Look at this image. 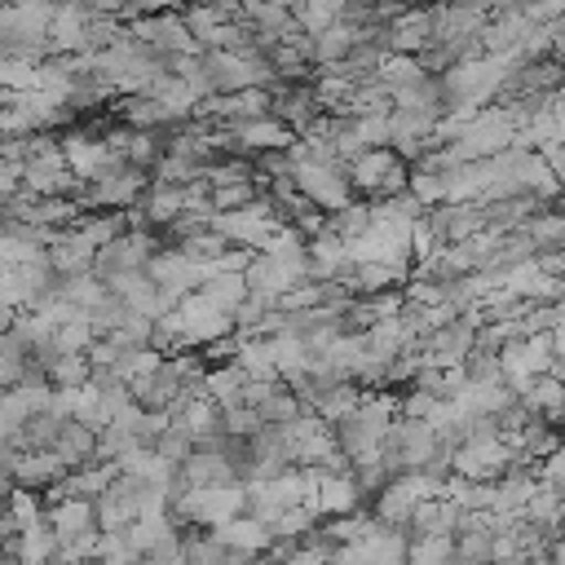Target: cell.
<instances>
[{"label": "cell", "instance_id": "8", "mask_svg": "<svg viewBox=\"0 0 565 565\" xmlns=\"http://www.w3.org/2000/svg\"><path fill=\"white\" fill-rule=\"evenodd\" d=\"M49 530L57 534L62 547L79 543L84 534L97 530V503H93V499H62V503H49Z\"/></svg>", "mask_w": 565, "mask_h": 565}, {"label": "cell", "instance_id": "2", "mask_svg": "<svg viewBox=\"0 0 565 565\" xmlns=\"http://www.w3.org/2000/svg\"><path fill=\"white\" fill-rule=\"evenodd\" d=\"M247 512V486H212V490H185L172 499V521L177 530H221L234 516Z\"/></svg>", "mask_w": 565, "mask_h": 565}, {"label": "cell", "instance_id": "12", "mask_svg": "<svg viewBox=\"0 0 565 565\" xmlns=\"http://www.w3.org/2000/svg\"><path fill=\"white\" fill-rule=\"evenodd\" d=\"M137 207L146 212L150 230H154V234H163V230H172V225L185 216V190H181V185L150 181V190H146V199H141Z\"/></svg>", "mask_w": 565, "mask_h": 565}, {"label": "cell", "instance_id": "3", "mask_svg": "<svg viewBox=\"0 0 565 565\" xmlns=\"http://www.w3.org/2000/svg\"><path fill=\"white\" fill-rule=\"evenodd\" d=\"M181 322H185V349H207L216 340L238 335V322L230 313H221L212 300H203L199 291L181 300Z\"/></svg>", "mask_w": 565, "mask_h": 565}, {"label": "cell", "instance_id": "18", "mask_svg": "<svg viewBox=\"0 0 565 565\" xmlns=\"http://www.w3.org/2000/svg\"><path fill=\"white\" fill-rule=\"evenodd\" d=\"M291 18H296V26L305 31V35H322V31H331L340 18H344V4H331V0H309V4H291Z\"/></svg>", "mask_w": 565, "mask_h": 565}, {"label": "cell", "instance_id": "5", "mask_svg": "<svg viewBox=\"0 0 565 565\" xmlns=\"http://www.w3.org/2000/svg\"><path fill=\"white\" fill-rule=\"evenodd\" d=\"M362 486H358V477L353 472H322V481H318V499L309 503L322 521H335V516H353V512H362Z\"/></svg>", "mask_w": 565, "mask_h": 565}, {"label": "cell", "instance_id": "15", "mask_svg": "<svg viewBox=\"0 0 565 565\" xmlns=\"http://www.w3.org/2000/svg\"><path fill=\"white\" fill-rule=\"evenodd\" d=\"M181 13H185L190 35L199 40V49H212L216 31H221L225 22H234V18L243 13V4H203V9H181Z\"/></svg>", "mask_w": 565, "mask_h": 565}, {"label": "cell", "instance_id": "25", "mask_svg": "<svg viewBox=\"0 0 565 565\" xmlns=\"http://www.w3.org/2000/svg\"><path fill=\"white\" fill-rule=\"evenodd\" d=\"M547 561H552V565H565V534H556V539L547 543Z\"/></svg>", "mask_w": 565, "mask_h": 565}, {"label": "cell", "instance_id": "24", "mask_svg": "<svg viewBox=\"0 0 565 565\" xmlns=\"http://www.w3.org/2000/svg\"><path fill=\"white\" fill-rule=\"evenodd\" d=\"M539 481H543L547 490L565 494V446H561L552 459H543V463H539Z\"/></svg>", "mask_w": 565, "mask_h": 565}, {"label": "cell", "instance_id": "10", "mask_svg": "<svg viewBox=\"0 0 565 565\" xmlns=\"http://www.w3.org/2000/svg\"><path fill=\"white\" fill-rule=\"evenodd\" d=\"M49 265L57 278H79V274H93L97 269V247L79 234V230H66L53 247H49Z\"/></svg>", "mask_w": 565, "mask_h": 565}, {"label": "cell", "instance_id": "7", "mask_svg": "<svg viewBox=\"0 0 565 565\" xmlns=\"http://www.w3.org/2000/svg\"><path fill=\"white\" fill-rule=\"evenodd\" d=\"M234 137H238V146H243V154H274V150H291L300 137L282 124V119H274V115H265V119H247V124H234Z\"/></svg>", "mask_w": 565, "mask_h": 565}, {"label": "cell", "instance_id": "6", "mask_svg": "<svg viewBox=\"0 0 565 565\" xmlns=\"http://www.w3.org/2000/svg\"><path fill=\"white\" fill-rule=\"evenodd\" d=\"M115 115H119V124H128V128H137V132H177V128H185L159 97H150V93H137V97H115Z\"/></svg>", "mask_w": 565, "mask_h": 565}, {"label": "cell", "instance_id": "13", "mask_svg": "<svg viewBox=\"0 0 565 565\" xmlns=\"http://www.w3.org/2000/svg\"><path fill=\"white\" fill-rule=\"evenodd\" d=\"M459 525H463V508L455 499H428L415 508L406 530L411 539H428V534H459Z\"/></svg>", "mask_w": 565, "mask_h": 565}, {"label": "cell", "instance_id": "16", "mask_svg": "<svg viewBox=\"0 0 565 565\" xmlns=\"http://www.w3.org/2000/svg\"><path fill=\"white\" fill-rule=\"evenodd\" d=\"M243 388H247V371H243L238 362H230V366H212V371H207V384H203V393H207L221 411L238 406V402H243Z\"/></svg>", "mask_w": 565, "mask_h": 565}, {"label": "cell", "instance_id": "23", "mask_svg": "<svg viewBox=\"0 0 565 565\" xmlns=\"http://www.w3.org/2000/svg\"><path fill=\"white\" fill-rule=\"evenodd\" d=\"M366 115H393V93L380 79L358 84V93L349 102V119H366Z\"/></svg>", "mask_w": 565, "mask_h": 565}, {"label": "cell", "instance_id": "20", "mask_svg": "<svg viewBox=\"0 0 565 565\" xmlns=\"http://www.w3.org/2000/svg\"><path fill=\"white\" fill-rule=\"evenodd\" d=\"M371 225H375V207H371L366 199H353L349 207H340V212L331 216V234H340L344 243L362 238V234H366Z\"/></svg>", "mask_w": 565, "mask_h": 565}, {"label": "cell", "instance_id": "14", "mask_svg": "<svg viewBox=\"0 0 565 565\" xmlns=\"http://www.w3.org/2000/svg\"><path fill=\"white\" fill-rule=\"evenodd\" d=\"M53 455H57L71 472H75V468H84V463H93V459H97V428H88V424L71 419V424L62 428V437H57Z\"/></svg>", "mask_w": 565, "mask_h": 565}, {"label": "cell", "instance_id": "17", "mask_svg": "<svg viewBox=\"0 0 565 565\" xmlns=\"http://www.w3.org/2000/svg\"><path fill=\"white\" fill-rule=\"evenodd\" d=\"M199 296H203V300H212L221 313H230V318H234V313H238V305L252 296V287H247V278H243V274H216L212 282H203V287H199Z\"/></svg>", "mask_w": 565, "mask_h": 565}, {"label": "cell", "instance_id": "22", "mask_svg": "<svg viewBox=\"0 0 565 565\" xmlns=\"http://www.w3.org/2000/svg\"><path fill=\"white\" fill-rule=\"evenodd\" d=\"M424 75H428L424 62H419V57H406V53H388L384 66H380V84H384L388 93H397V88H406V84H415V79H424Z\"/></svg>", "mask_w": 565, "mask_h": 565}, {"label": "cell", "instance_id": "9", "mask_svg": "<svg viewBox=\"0 0 565 565\" xmlns=\"http://www.w3.org/2000/svg\"><path fill=\"white\" fill-rule=\"evenodd\" d=\"M428 49H433V9H406V13L388 26V53L424 57Z\"/></svg>", "mask_w": 565, "mask_h": 565}, {"label": "cell", "instance_id": "11", "mask_svg": "<svg viewBox=\"0 0 565 565\" xmlns=\"http://www.w3.org/2000/svg\"><path fill=\"white\" fill-rule=\"evenodd\" d=\"M216 539H221L230 552H243V556H269V547H274V530H269L265 521H256L252 512H243V516H234L230 525H221Z\"/></svg>", "mask_w": 565, "mask_h": 565}, {"label": "cell", "instance_id": "19", "mask_svg": "<svg viewBox=\"0 0 565 565\" xmlns=\"http://www.w3.org/2000/svg\"><path fill=\"white\" fill-rule=\"evenodd\" d=\"M75 230H79V234L102 252V247H110L119 234H128V212H88Z\"/></svg>", "mask_w": 565, "mask_h": 565}, {"label": "cell", "instance_id": "4", "mask_svg": "<svg viewBox=\"0 0 565 565\" xmlns=\"http://www.w3.org/2000/svg\"><path fill=\"white\" fill-rule=\"evenodd\" d=\"M322 115H327V110H322L313 84H278V88H274V119H282L296 137H305Z\"/></svg>", "mask_w": 565, "mask_h": 565}, {"label": "cell", "instance_id": "1", "mask_svg": "<svg viewBox=\"0 0 565 565\" xmlns=\"http://www.w3.org/2000/svg\"><path fill=\"white\" fill-rule=\"evenodd\" d=\"M291 159H296V172H291L296 177V190L313 207H322L327 216H335L340 207L353 203V181H349V168L340 159H318L305 141L291 146Z\"/></svg>", "mask_w": 565, "mask_h": 565}, {"label": "cell", "instance_id": "21", "mask_svg": "<svg viewBox=\"0 0 565 565\" xmlns=\"http://www.w3.org/2000/svg\"><path fill=\"white\" fill-rule=\"evenodd\" d=\"M455 534H428V539H411L406 565H450L455 561Z\"/></svg>", "mask_w": 565, "mask_h": 565}]
</instances>
